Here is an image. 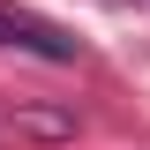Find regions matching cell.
Instances as JSON below:
<instances>
[{"mask_svg": "<svg viewBox=\"0 0 150 150\" xmlns=\"http://www.w3.org/2000/svg\"><path fill=\"white\" fill-rule=\"evenodd\" d=\"M0 45H15V53H38V60H75L83 45H75L60 23L30 15V8H0Z\"/></svg>", "mask_w": 150, "mask_h": 150, "instance_id": "1", "label": "cell"}]
</instances>
